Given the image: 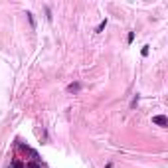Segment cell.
<instances>
[{
    "label": "cell",
    "mask_w": 168,
    "mask_h": 168,
    "mask_svg": "<svg viewBox=\"0 0 168 168\" xmlns=\"http://www.w3.org/2000/svg\"><path fill=\"white\" fill-rule=\"evenodd\" d=\"M152 123L158 125V127H162V129H166V127H168V119L164 115H154V117H152Z\"/></svg>",
    "instance_id": "6da1fadb"
},
{
    "label": "cell",
    "mask_w": 168,
    "mask_h": 168,
    "mask_svg": "<svg viewBox=\"0 0 168 168\" xmlns=\"http://www.w3.org/2000/svg\"><path fill=\"white\" fill-rule=\"evenodd\" d=\"M79 89H81V83H71L69 87H67V91H69V93H77Z\"/></svg>",
    "instance_id": "7a4b0ae2"
},
{
    "label": "cell",
    "mask_w": 168,
    "mask_h": 168,
    "mask_svg": "<svg viewBox=\"0 0 168 168\" xmlns=\"http://www.w3.org/2000/svg\"><path fill=\"white\" fill-rule=\"evenodd\" d=\"M10 168H26V164H22L20 160H14L12 164H10Z\"/></svg>",
    "instance_id": "3957f363"
},
{
    "label": "cell",
    "mask_w": 168,
    "mask_h": 168,
    "mask_svg": "<svg viewBox=\"0 0 168 168\" xmlns=\"http://www.w3.org/2000/svg\"><path fill=\"white\" fill-rule=\"evenodd\" d=\"M105 26H107V20H103V22H101V24H99V26H97V30H95V32H103V30H105Z\"/></svg>",
    "instance_id": "277c9868"
},
{
    "label": "cell",
    "mask_w": 168,
    "mask_h": 168,
    "mask_svg": "<svg viewBox=\"0 0 168 168\" xmlns=\"http://www.w3.org/2000/svg\"><path fill=\"white\" fill-rule=\"evenodd\" d=\"M26 16H28V20H30V24H32V28H36V22H34V14H30V12H28Z\"/></svg>",
    "instance_id": "5b68a950"
},
{
    "label": "cell",
    "mask_w": 168,
    "mask_h": 168,
    "mask_svg": "<svg viewBox=\"0 0 168 168\" xmlns=\"http://www.w3.org/2000/svg\"><path fill=\"white\" fill-rule=\"evenodd\" d=\"M136 103H138V95H136V97L133 99V101H131V109H135V107H136Z\"/></svg>",
    "instance_id": "8992f818"
},
{
    "label": "cell",
    "mask_w": 168,
    "mask_h": 168,
    "mask_svg": "<svg viewBox=\"0 0 168 168\" xmlns=\"http://www.w3.org/2000/svg\"><path fill=\"white\" fill-rule=\"evenodd\" d=\"M133 40H135V32H129V36H127V42H129V44H131Z\"/></svg>",
    "instance_id": "52a82bcc"
},
{
    "label": "cell",
    "mask_w": 168,
    "mask_h": 168,
    "mask_svg": "<svg viewBox=\"0 0 168 168\" xmlns=\"http://www.w3.org/2000/svg\"><path fill=\"white\" fill-rule=\"evenodd\" d=\"M26 168H40V162H32V164H28Z\"/></svg>",
    "instance_id": "ba28073f"
},
{
    "label": "cell",
    "mask_w": 168,
    "mask_h": 168,
    "mask_svg": "<svg viewBox=\"0 0 168 168\" xmlns=\"http://www.w3.org/2000/svg\"><path fill=\"white\" fill-rule=\"evenodd\" d=\"M141 53H142V56H149V45H144V48H142V52H141Z\"/></svg>",
    "instance_id": "9c48e42d"
}]
</instances>
